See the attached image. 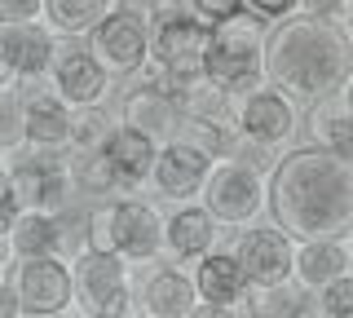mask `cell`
Segmentation results:
<instances>
[{"label": "cell", "instance_id": "cell-9", "mask_svg": "<svg viewBox=\"0 0 353 318\" xmlns=\"http://www.w3.org/2000/svg\"><path fill=\"white\" fill-rule=\"evenodd\" d=\"M14 288L22 301V318H49L75 310V274L66 257H31L14 261Z\"/></svg>", "mask_w": 353, "mask_h": 318}, {"label": "cell", "instance_id": "cell-1", "mask_svg": "<svg viewBox=\"0 0 353 318\" xmlns=\"http://www.w3.org/2000/svg\"><path fill=\"white\" fill-rule=\"evenodd\" d=\"M265 212L296 244L345 239L353 230V159L323 146H296L265 172Z\"/></svg>", "mask_w": 353, "mask_h": 318}, {"label": "cell", "instance_id": "cell-23", "mask_svg": "<svg viewBox=\"0 0 353 318\" xmlns=\"http://www.w3.org/2000/svg\"><path fill=\"white\" fill-rule=\"evenodd\" d=\"M5 248H9V257H14V261L62 257V248H66V226H62V217H53V212H27V208H22L18 221H14V230L5 235Z\"/></svg>", "mask_w": 353, "mask_h": 318}, {"label": "cell", "instance_id": "cell-49", "mask_svg": "<svg viewBox=\"0 0 353 318\" xmlns=\"http://www.w3.org/2000/svg\"><path fill=\"white\" fill-rule=\"evenodd\" d=\"M141 318H146V314H141Z\"/></svg>", "mask_w": 353, "mask_h": 318}, {"label": "cell", "instance_id": "cell-5", "mask_svg": "<svg viewBox=\"0 0 353 318\" xmlns=\"http://www.w3.org/2000/svg\"><path fill=\"white\" fill-rule=\"evenodd\" d=\"M199 203L216 217V226H230V230H243L252 221H261L265 212V172L256 163L239 159V155H225V159H212L203 177V190H199Z\"/></svg>", "mask_w": 353, "mask_h": 318}, {"label": "cell", "instance_id": "cell-28", "mask_svg": "<svg viewBox=\"0 0 353 318\" xmlns=\"http://www.w3.org/2000/svg\"><path fill=\"white\" fill-rule=\"evenodd\" d=\"M176 137H185V141H194L199 150H203L208 159H225V155H234L239 150V128H234V119H203V124H181L176 128Z\"/></svg>", "mask_w": 353, "mask_h": 318}, {"label": "cell", "instance_id": "cell-25", "mask_svg": "<svg viewBox=\"0 0 353 318\" xmlns=\"http://www.w3.org/2000/svg\"><path fill=\"white\" fill-rule=\"evenodd\" d=\"M119 124L141 128V133H150L154 141H168V137H176V128H181V115H176V106H172V97H168V93L132 89V93H124V106H119Z\"/></svg>", "mask_w": 353, "mask_h": 318}, {"label": "cell", "instance_id": "cell-10", "mask_svg": "<svg viewBox=\"0 0 353 318\" xmlns=\"http://www.w3.org/2000/svg\"><path fill=\"white\" fill-rule=\"evenodd\" d=\"M44 80H49V89L71 111L75 106H102L110 97V75L88 53V45H80V36H58V49H53V62H49Z\"/></svg>", "mask_w": 353, "mask_h": 318}, {"label": "cell", "instance_id": "cell-20", "mask_svg": "<svg viewBox=\"0 0 353 318\" xmlns=\"http://www.w3.org/2000/svg\"><path fill=\"white\" fill-rule=\"evenodd\" d=\"M172 106L181 115V124H203V119H234V93L221 89L212 75H181L172 80Z\"/></svg>", "mask_w": 353, "mask_h": 318}, {"label": "cell", "instance_id": "cell-35", "mask_svg": "<svg viewBox=\"0 0 353 318\" xmlns=\"http://www.w3.org/2000/svg\"><path fill=\"white\" fill-rule=\"evenodd\" d=\"M296 14L323 18V23H340V27H345V18L353 14V9H349V0H301V5H296Z\"/></svg>", "mask_w": 353, "mask_h": 318}, {"label": "cell", "instance_id": "cell-21", "mask_svg": "<svg viewBox=\"0 0 353 318\" xmlns=\"http://www.w3.org/2000/svg\"><path fill=\"white\" fill-rule=\"evenodd\" d=\"M190 279H194L199 301H212V305H243V296L252 288L243 266L234 261V252H221V248H212L208 257L194 261Z\"/></svg>", "mask_w": 353, "mask_h": 318}, {"label": "cell", "instance_id": "cell-18", "mask_svg": "<svg viewBox=\"0 0 353 318\" xmlns=\"http://www.w3.org/2000/svg\"><path fill=\"white\" fill-rule=\"evenodd\" d=\"M22 128H27V146L71 150V106L53 89L22 93Z\"/></svg>", "mask_w": 353, "mask_h": 318}, {"label": "cell", "instance_id": "cell-7", "mask_svg": "<svg viewBox=\"0 0 353 318\" xmlns=\"http://www.w3.org/2000/svg\"><path fill=\"white\" fill-rule=\"evenodd\" d=\"M150 31H154V23H150L146 9L115 5L102 23L84 36V45L106 67L110 80H115V75H132L141 62L150 58Z\"/></svg>", "mask_w": 353, "mask_h": 318}, {"label": "cell", "instance_id": "cell-16", "mask_svg": "<svg viewBox=\"0 0 353 318\" xmlns=\"http://www.w3.org/2000/svg\"><path fill=\"white\" fill-rule=\"evenodd\" d=\"M216 239H221L216 217L194 199L176 203V212L163 217V257H172L176 266H194L199 257L216 248Z\"/></svg>", "mask_w": 353, "mask_h": 318}, {"label": "cell", "instance_id": "cell-8", "mask_svg": "<svg viewBox=\"0 0 353 318\" xmlns=\"http://www.w3.org/2000/svg\"><path fill=\"white\" fill-rule=\"evenodd\" d=\"M234 128L248 146L274 150V146L296 137V128H301V102H292L274 84H261V89L234 97Z\"/></svg>", "mask_w": 353, "mask_h": 318}, {"label": "cell", "instance_id": "cell-14", "mask_svg": "<svg viewBox=\"0 0 353 318\" xmlns=\"http://www.w3.org/2000/svg\"><path fill=\"white\" fill-rule=\"evenodd\" d=\"M212 168V159L185 137H168L159 141V155H154V168H150V186L168 199L185 203V199H199L203 190V177Z\"/></svg>", "mask_w": 353, "mask_h": 318}, {"label": "cell", "instance_id": "cell-41", "mask_svg": "<svg viewBox=\"0 0 353 318\" xmlns=\"http://www.w3.org/2000/svg\"><path fill=\"white\" fill-rule=\"evenodd\" d=\"M336 97H340V106H345V111L353 115V75H349V80H345V89H340Z\"/></svg>", "mask_w": 353, "mask_h": 318}, {"label": "cell", "instance_id": "cell-32", "mask_svg": "<svg viewBox=\"0 0 353 318\" xmlns=\"http://www.w3.org/2000/svg\"><path fill=\"white\" fill-rule=\"evenodd\" d=\"M75 181H84L88 190H97V195H132L128 181L119 177V172L110 168L102 155H84V168L75 172Z\"/></svg>", "mask_w": 353, "mask_h": 318}, {"label": "cell", "instance_id": "cell-29", "mask_svg": "<svg viewBox=\"0 0 353 318\" xmlns=\"http://www.w3.org/2000/svg\"><path fill=\"white\" fill-rule=\"evenodd\" d=\"M110 119L102 106H75L71 111V150H80V155H97V150L106 146L110 137Z\"/></svg>", "mask_w": 353, "mask_h": 318}, {"label": "cell", "instance_id": "cell-38", "mask_svg": "<svg viewBox=\"0 0 353 318\" xmlns=\"http://www.w3.org/2000/svg\"><path fill=\"white\" fill-rule=\"evenodd\" d=\"M296 5L301 0H243V9H252V14H261L265 23H279V18H292Z\"/></svg>", "mask_w": 353, "mask_h": 318}, {"label": "cell", "instance_id": "cell-2", "mask_svg": "<svg viewBox=\"0 0 353 318\" xmlns=\"http://www.w3.org/2000/svg\"><path fill=\"white\" fill-rule=\"evenodd\" d=\"M353 75V36L340 23L323 18H279L265 40V80L292 102L318 106L345 89Z\"/></svg>", "mask_w": 353, "mask_h": 318}, {"label": "cell", "instance_id": "cell-26", "mask_svg": "<svg viewBox=\"0 0 353 318\" xmlns=\"http://www.w3.org/2000/svg\"><path fill=\"white\" fill-rule=\"evenodd\" d=\"M309 141L340 159H353V115L340 106V97H327L309 111Z\"/></svg>", "mask_w": 353, "mask_h": 318}, {"label": "cell", "instance_id": "cell-3", "mask_svg": "<svg viewBox=\"0 0 353 318\" xmlns=\"http://www.w3.org/2000/svg\"><path fill=\"white\" fill-rule=\"evenodd\" d=\"M265 40H270V23L261 14H252V9H239L234 18H221V23H212L203 71L234 97L261 89V84H270L265 80Z\"/></svg>", "mask_w": 353, "mask_h": 318}, {"label": "cell", "instance_id": "cell-46", "mask_svg": "<svg viewBox=\"0 0 353 318\" xmlns=\"http://www.w3.org/2000/svg\"><path fill=\"white\" fill-rule=\"evenodd\" d=\"M0 163H5V150H0Z\"/></svg>", "mask_w": 353, "mask_h": 318}, {"label": "cell", "instance_id": "cell-27", "mask_svg": "<svg viewBox=\"0 0 353 318\" xmlns=\"http://www.w3.org/2000/svg\"><path fill=\"white\" fill-rule=\"evenodd\" d=\"M115 5L119 0H44V23L53 27V36H80L84 40Z\"/></svg>", "mask_w": 353, "mask_h": 318}, {"label": "cell", "instance_id": "cell-34", "mask_svg": "<svg viewBox=\"0 0 353 318\" xmlns=\"http://www.w3.org/2000/svg\"><path fill=\"white\" fill-rule=\"evenodd\" d=\"M84 248L88 252H110V212L106 208H93L84 217Z\"/></svg>", "mask_w": 353, "mask_h": 318}, {"label": "cell", "instance_id": "cell-30", "mask_svg": "<svg viewBox=\"0 0 353 318\" xmlns=\"http://www.w3.org/2000/svg\"><path fill=\"white\" fill-rule=\"evenodd\" d=\"M314 314H327V318H353V270L340 274V279L323 283L314 292Z\"/></svg>", "mask_w": 353, "mask_h": 318}, {"label": "cell", "instance_id": "cell-43", "mask_svg": "<svg viewBox=\"0 0 353 318\" xmlns=\"http://www.w3.org/2000/svg\"><path fill=\"white\" fill-rule=\"evenodd\" d=\"M9 261H14V257H9V248H5V239H0V279H5V266H9Z\"/></svg>", "mask_w": 353, "mask_h": 318}, {"label": "cell", "instance_id": "cell-4", "mask_svg": "<svg viewBox=\"0 0 353 318\" xmlns=\"http://www.w3.org/2000/svg\"><path fill=\"white\" fill-rule=\"evenodd\" d=\"M75 274V305L88 318H132L137 314V283H132V261L119 252H80L71 261Z\"/></svg>", "mask_w": 353, "mask_h": 318}, {"label": "cell", "instance_id": "cell-11", "mask_svg": "<svg viewBox=\"0 0 353 318\" xmlns=\"http://www.w3.org/2000/svg\"><path fill=\"white\" fill-rule=\"evenodd\" d=\"M110 212V252H119L132 266H146V261L163 257V212L150 199H124L106 203Z\"/></svg>", "mask_w": 353, "mask_h": 318}, {"label": "cell", "instance_id": "cell-24", "mask_svg": "<svg viewBox=\"0 0 353 318\" xmlns=\"http://www.w3.org/2000/svg\"><path fill=\"white\" fill-rule=\"evenodd\" d=\"M239 310H248V318H314V292H305L296 279L252 283Z\"/></svg>", "mask_w": 353, "mask_h": 318}, {"label": "cell", "instance_id": "cell-22", "mask_svg": "<svg viewBox=\"0 0 353 318\" xmlns=\"http://www.w3.org/2000/svg\"><path fill=\"white\" fill-rule=\"evenodd\" d=\"M353 270V252L345 239H305V244H296V270L292 279L301 283L305 292H318L323 283L340 279V274Z\"/></svg>", "mask_w": 353, "mask_h": 318}, {"label": "cell", "instance_id": "cell-39", "mask_svg": "<svg viewBox=\"0 0 353 318\" xmlns=\"http://www.w3.org/2000/svg\"><path fill=\"white\" fill-rule=\"evenodd\" d=\"M0 318H22V301H18L14 279H0Z\"/></svg>", "mask_w": 353, "mask_h": 318}, {"label": "cell", "instance_id": "cell-6", "mask_svg": "<svg viewBox=\"0 0 353 318\" xmlns=\"http://www.w3.org/2000/svg\"><path fill=\"white\" fill-rule=\"evenodd\" d=\"M9 186L18 195V208L27 212H53L62 217L71 208V186L75 172L66 163V150H44V146H22V155L14 150V159L5 163Z\"/></svg>", "mask_w": 353, "mask_h": 318}, {"label": "cell", "instance_id": "cell-45", "mask_svg": "<svg viewBox=\"0 0 353 318\" xmlns=\"http://www.w3.org/2000/svg\"><path fill=\"white\" fill-rule=\"evenodd\" d=\"M49 318H71V314H49Z\"/></svg>", "mask_w": 353, "mask_h": 318}, {"label": "cell", "instance_id": "cell-17", "mask_svg": "<svg viewBox=\"0 0 353 318\" xmlns=\"http://www.w3.org/2000/svg\"><path fill=\"white\" fill-rule=\"evenodd\" d=\"M194 301H199L194 279L181 266H154L137 288V310L146 318H185L194 310Z\"/></svg>", "mask_w": 353, "mask_h": 318}, {"label": "cell", "instance_id": "cell-36", "mask_svg": "<svg viewBox=\"0 0 353 318\" xmlns=\"http://www.w3.org/2000/svg\"><path fill=\"white\" fill-rule=\"evenodd\" d=\"M36 18H44V0H0V27L36 23Z\"/></svg>", "mask_w": 353, "mask_h": 318}, {"label": "cell", "instance_id": "cell-40", "mask_svg": "<svg viewBox=\"0 0 353 318\" xmlns=\"http://www.w3.org/2000/svg\"><path fill=\"white\" fill-rule=\"evenodd\" d=\"M185 318H243L239 305H212V301H194V310Z\"/></svg>", "mask_w": 353, "mask_h": 318}, {"label": "cell", "instance_id": "cell-19", "mask_svg": "<svg viewBox=\"0 0 353 318\" xmlns=\"http://www.w3.org/2000/svg\"><path fill=\"white\" fill-rule=\"evenodd\" d=\"M119 177L128 181V190H141L150 181V168H154V155H159V141L141 128H128V124H115L106 137V146L97 150Z\"/></svg>", "mask_w": 353, "mask_h": 318}, {"label": "cell", "instance_id": "cell-31", "mask_svg": "<svg viewBox=\"0 0 353 318\" xmlns=\"http://www.w3.org/2000/svg\"><path fill=\"white\" fill-rule=\"evenodd\" d=\"M27 146V128H22V97L9 89L0 93V150L14 155V150Z\"/></svg>", "mask_w": 353, "mask_h": 318}, {"label": "cell", "instance_id": "cell-37", "mask_svg": "<svg viewBox=\"0 0 353 318\" xmlns=\"http://www.w3.org/2000/svg\"><path fill=\"white\" fill-rule=\"evenodd\" d=\"M18 195H14V186H9V172H5V163H0V239L14 230V221H18Z\"/></svg>", "mask_w": 353, "mask_h": 318}, {"label": "cell", "instance_id": "cell-13", "mask_svg": "<svg viewBox=\"0 0 353 318\" xmlns=\"http://www.w3.org/2000/svg\"><path fill=\"white\" fill-rule=\"evenodd\" d=\"M208 40H212V27L208 23H199L194 14H172V18H163V23H154L150 58H159L176 80H181V75H203Z\"/></svg>", "mask_w": 353, "mask_h": 318}, {"label": "cell", "instance_id": "cell-47", "mask_svg": "<svg viewBox=\"0 0 353 318\" xmlns=\"http://www.w3.org/2000/svg\"><path fill=\"white\" fill-rule=\"evenodd\" d=\"M314 318H327V314H314Z\"/></svg>", "mask_w": 353, "mask_h": 318}, {"label": "cell", "instance_id": "cell-12", "mask_svg": "<svg viewBox=\"0 0 353 318\" xmlns=\"http://www.w3.org/2000/svg\"><path fill=\"white\" fill-rule=\"evenodd\" d=\"M234 261L243 266V274H248V283H283L292 279L296 270V239L287 235V230L279 226H243V235L234 239Z\"/></svg>", "mask_w": 353, "mask_h": 318}, {"label": "cell", "instance_id": "cell-44", "mask_svg": "<svg viewBox=\"0 0 353 318\" xmlns=\"http://www.w3.org/2000/svg\"><path fill=\"white\" fill-rule=\"evenodd\" d=\"M345 244H349V252H353V230H349V235H345Z\"/></svg>", "mask_w": 353, "mask_h": 318}, {"label": "cell", "instance_id": "cell-48", "mask_svg": "<svg viewBox=\"0 0 353 318\" xmlns=\"http://www.w3.org/2000/svg\"><path fill=\"white\" fill-rule=\"evenodd\" d=\"M349 9H353V0H349Z\"/></svg>", "mask_w": 353, "mask_h": 318}, {"label": "cell", "instance_id": "cell-15", "mask_svg": "<svg viewBox=\"0 0 353 318\" xmlns=\"http://www.w3.org/2000/svg\"><path fill=\"white\" fill-rule=\"evenodd\" d=\"M53 49H58V36H53V27L44 23V18L0 27V62L9 67V75H14L18 84L44 80V75H49V62H53Z\"/></svg>", "mask_w": 353, "mask_h": 318}, {"label": "cell", "instance_id": "cell-42", "mask_svg": "<svg viewBox=\"0 0 353 318\" xmlns=\"http://www.w3.org/2000/svg\"><path fill=\"white\" fill-rule=\"evenodd\" d=\"M9 89H18V80L9 75V67H5V62H0V93H9Z\"/></svg>", "mask_w": 353, "mask_h": 318}, {"label": "cell", "instance_id": "cell-33", "mask_svg": "<svg viewBox=\"0 0 353 318\" xmlns=\"http://www.w3.org/2000/svg\"><path fill=\"white\" fill-rule=\"evenodd\" d=\"M243 9V0H185V14H194L199 23H221V18H234Z\"/></svg>", "mask_w": 353, "mask_h": 318}]
</instances>
